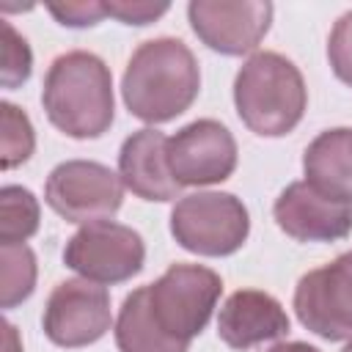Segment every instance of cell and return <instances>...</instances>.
<instances>
[{"label":"cell","mask_w":352,"mask_h":352,"mask_svg":"<svg viewBox=\"0 0 352 352\" xmlns=\"http://www.w3.org/2000/svg\"><path fill=\"white\" fill-rule=\"evenodd\" d=\"M30 47L28 41L8 25L0 22V80L6 88H14L28 80L30 74Z\"/></svg>","instance_id":"20"},{"label":"cell","mask_w":352,"mask_h":352,"mask_svg":"<svg viewBox=\"0 0 352 352\" xmlns=\"http://www.w3.org/2000/svg\"><path fill=\"white\" fill-rule=\"evenodd\" d=\"M168 168L179 184H214L236 168V143L217 121H192L168 138Z\"/></svg>","instance_id":"11"},{"label":"cell","mask_w":352,"mask_h":352,"mask_svg":"<svg viewBox=\"0 0 352 352\" xmlns=\"http://www.w3.org/2000/svg\"><path fill=\"white\" fill-rule=\"evenodd\" d=\"M305 99L302 74L278 52H256L234 80L239 118L264 138L292 132L305 113Z\"/></svg>","instance_id":"3"},{"label":"cell","mask_w":352,"mask_h":352,"mask_svg":"<svg viewBox=\"0 0 352 352\" xmlns=\"http://www.w3.org/2000/svg\"><path fill=\"white\" fill-rule=\"evenodd\" d=\"M121 176L110 168L88 160H72L58 165L44 187L47 204L69 223H99L118 212L121 206Z\"/></svg>","instance_id":"6"},{"label":"cell","mask_w":352,"mask_h":352,"mask_svg":"<svg viewBox=\"0 0 352 352\" xmlns=\"http://www.w3.org/2000/svg\"><path fill=\"white\" fill-rule=\"evenodd\" d=\"M118 168L121 182L146 201H170L182 187L168 168V138L157 129L129 135L121 146Z\"/></svg>","instance_id":"13"},{"label":"cell","mask_w":352,"mask_h":352,"mask_svg":"<svg viewBox=\"0 0 352 352\" xmlns=\"http://www.w3.org/2000/svg\"><path fill=\"white\" fill-rule=\"evenodd\" d=\"M289 330V316L280 302L264 292L242 289L226 300L217 319L220 338L234 349H250Z\"/></svg>","instance_id":"14"},{"label":"cell","mask_w":352,"mask_h":352,"mask_svg":"<svg viewBox=\"0 0 352 352\" xmlns=\"http://www.w3.org/2000/svg\"><path fill=\"white\" fill-rule=\"evenodd\" d=\"M220 289L223 283L217 272L198 264H173L157 283L148 286V300L165 333L190 344V338L209 322Z\"/></svg>","instance_id":"5"},{"label":"cell","mask_w":352,"mask_h":352,"mask_svg":"<svg viewBox=\"0 0 352 352\" xmlns=\"http://www.w3.org/2000/svg\"><path fill=\"white\" fill-rule=\"evenodd\" d=\"M33 126L28 116L11 102L0 104V160L3 168H14L33 154Z\"/></svg>","instance_id":"19"},{"label":"cell","mask_w":352,"mask_h":352,"mask_svg":"<svg viewBox=\"0 0 352 352\" xmlns=\"http://www.w3.org/2000/svg\"><path fill=\"white\" fill-rule=\"evenodd\" d=\"M143 256L146 248L140 234L113 220L82 226L63 250L66 264L94 283H118L132 278L140 272Z\"/></svg>","instance_id":"7"},{"label":"cell","mask_w":352,"mask_h":352,"mask_svg":"<svg viewBox=\"0 0 352 352\" xmlns=\"http://www.w3.org/2000/svg\"><path fill=\"white\" fill-rule=\"evenodd\" d=\"M327 55H330V66L336 77L352 85V11H346L336 22L330 41H327Z\"/></svg>","instance_id":"21"},{"label":"cell","mask_w":352,"mask_h":352,"mask_svg":"<svg viewBox=\"0 0 352 352\" xmlns=\"http://www.w3.org/2000/svg\"><path fill=\"white\" fill-rule=\"evenodd\" d=\"M270 352H319V349H314L308 344H300V341H292V344H278Z\"/></svg>","instance_id":"24"},{"label":"cell","mask_w":352,"mask_h":352,"mask_svg":"<svg viewBox=\"0 0 352 352\" xmlns=\"http://www.w3.org/2000/svg\"><path fill=\"white\" fill-rule=\"evenodd\" d=\"M50 14L60 22V25H72V28H85V25H96L107 16L104 3H94V0H82V3H50L47 6Z\"/></svg>","instance_id":"22"},{"label":"cell","mask_w":352,"mask_h":352,"mask_svg":"<svg viewBox=\"0 0 352 352\" xmlns=\"http://www.w3.org/2000/svg\"><path fill=\"white\" fill-rule=\"evenodd\" d=\"M305 182L333 198L352 204V132L349 129H327L322 132L302 157Z\"/></svg>","instance_id":"15"},{"label":"cell","mask_w":352,"mask_h":352,"mask_svg":"<svg viewBox=\"0 0 352 352\" xmlns=\"http://www.w3.org/2000/svg\"><path fill=\"white\" fill-rule=\"evenodd\" d=\"M110 327V297L104 286L74 278L55 286L44 308V333L58 346H85Z\"/></svg>","instance_id":"9"},{"label":"cell","mask_w":352,"mask_h":352,"mask_svg":"<svg viewBox=\"0 0 352 352\" xmlns=\"http://www.w3.org/2000/svg\"><path fill=\"white\" fill-rule=\"evenodd\" d=\"M294 311L322 338H352V253L302 275L294 292Z\"/></svg>","instance_id":"8"},{"label":"cell","mask_w":352,"mask_h":352,"mask_svg":"<svg viewBox=\"0 0 352 352\" xmlns=\"http://www.w3.org/2000/svg\"><path fill=\"white\" fill-rule=\"evenodd\" d=\"M187 14L195 36L226 55L250 52L272 22V6L261 0H195Z\"/></svg>","instance_id":"10"},{"label":"cell","mask_w":352,"mask_h":352,"mask_svg":"<svg viewBox=\"0 0 352 352\" xmlns=\"http://www.w3.org/2000/svg\"><path fill=\"white\" fill-rule=\"evenodd\" d=\"M107 14L126 22V25H148L154 22L160 14L168 11V3H143V0H110L104 3Z\"/></svg>","instance_id":"23"},{"label":"cell","mask_w":352,"mask_h":352,"mask_svg":"<svg viewBox=\"0 0 352 352\" xmlns=\"http://www.w3.org/2000/svg\"><path fill=\"white\" fill-rule=\"evenodd\" d=\"M44 110L72 138H99L113 124V80L91 52L60 55L44 80Z\"/></svg>","instance_id":"2"},{"label":"cell","mask_w":352,"mask_h":352,"mask_svg":"<svg viewBox=\"0 0 352 352\" xmlns=\"http://www.w3.org/2000/svg\"><path fill=\"white\" fill-rule=\"evenodd\" d=\"M116 344L121 352H187V341L173 338L157 322L148 300V286L135 289L118 314Z\"/></svg>","instance_id":"16"},{"label":"cell","mask_w":352,"mask_h":352,"mask_svg":"<svg viewBox=\"0 0 352 352\" xmlns=\"http://www.w3.org/2000/svg\"><path fill=\"white\" fill-rule=\"evenodd\" d=\"M3 327H6V352H19V349L14 346V344H16V333H14V327H11L8 322H6Z\"/></svg>","instance_id":"25"},{"label":"cell","mask_w":352,"mask_h":352,"mask_svg":"<svg viewBox=\"0 0 352 352\" xmlns=\"http://www.w3.org/2000/svg\"><path fill=\"white\" fill-rule=\"evenodd\" d=\"M195 55L179 38H151L135 50L124 72V102L132 116L160 124L184 113L198 96Z\"/></svg>","instance_id":"1"},{"label":"cell","mask_w":352,"mask_h":352,"mask_svg":"<svg viewBox=\"0 0 352 352\" xmlns=\"http://www.w3.org/2000/svg\"><path fill=\"white\" fill-rule=\"evenodd\" d=\"M275 220L300 242H330L352 231V204L333 201L308 182H294L275 201Z\"/></svg>","instance_id":"12"},{"label":"cell","mask_w":352,"mask_h":352,"mask_svg":"<svg viewBox=\"0 0 352 352\" xmlns=\"http://www.w3.org/2000/svg\"><path fill=\"white\" fill-rule=\"evenodd\" d=\"M36 283V258L25 245H0V302L11 308L22 302Z\"/></svg>","instance_id":"18"},{"label":"cell","mask_w":352,"mask_h":352,"mask_svg":"<svg viewBox=\"0 0 352 352\" xmlns=\"http://www.w3.org/2000/svg\"><path fill=\"white\" fill-rule=\"evenodd\" d=\"M344 352H352V344H349V346H346V349H344Z\"/></svg>","instance_id":"26"},{"label":"cell","mask_w":352,"mask_h":352,"mask_svg":"<svg viewBox=\"0 0 352 352\" xmlns=\"http://www.w3.org/2000/svg\"><path fill=\"white\" fill-rule=\"evenodd\" d=\"M38 228V204L22 187L0 192V245H22Z\"/></svg>","instance_id":"17"},{"label":"cell","mask_w":352,"mask_h":352,"mask_svg":"<svg viewBox=\"0 0 352 352\" xmlns=\"http://www.w3.org/2000/svg\"><path fill=\"white\" fill-rule=\"evenodd\" d=\"M248 209L228 192L184 195L170 212L176 242L201 256H228L248 239Z\"/></svg>","instance_id":"4"}]
</instances>
